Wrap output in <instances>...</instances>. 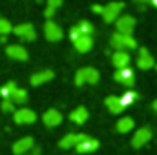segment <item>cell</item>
Instances as JSON below:
<instances>
[{
    "label": "cell",
    "instance_id": "cell-9",
    "mask_svg": "<svg viewBox=\"0 0 157 155\" xmlns=\"http://www.w3.org/2000/svg\"><path fill=\"white\" fill-rule=\"evenodd\" d=\"M137 68H139V70H143V71L155 68V60H154V57L148 53V49H146V47H141V49H139V57H137Z\"/></svg>",
    "mask_w": 157,
    "mask_h": 155
},
{
    "label": "cell",
    "instance_id": "cell-32",
    "mask_svg": "<svg viewBox=\"0 0 157 155\" xmlns=\"http://www.w3.org/2000/svg\"><path fill=\"white\" fill-rule=\"evenodd\" d=\"M135 2H139V4H143V2H152V0H135Z\"/></svg>",
    "mask_w": 157,
    "mask_h": 155
},
{
    "label": "cell",
    "instance_id": "cell-8",
    "mask_svg": "<svg viewBox=\"0 0 157 155\" xmlns=\"http://www.w3.org/2000/svg\"><path fill=\"white\" fill-rule=\"evenodd\" d=\"M150 139H152V130L150 128H139L135 133H133V137H132V146L133 148H143L144 144H148L150 142Z\"/></svg>",
    "mask_w": 157,
    "mask_h": 155
},
{
    "label": "cell",
    "instance_id": "cell-21",
    "mask_svg": "<svg viewBox=\"0 0 157 155\" xmlns=\"http://www.w3.org/2000/svg\"><path fill=\"white\" fill-rule=\"evenodd\" d=\"M133 126H135V122H133L132 117H122V119H119L117 120L115 130H117L119 133H128L130 130H133Z\"/></svg>",
    "mask_w": 157,
    "mask_h": 155
},
{
    "label": "cell",
    "instance_id": "cell-16",
    "mask_svg": "<svg viewBox=\"0 0 157 155\" xmlns=\"http://www.w3.org/2000/svg\"><path fill=\"white\" fill-rule=\"evenodd\" d=\"M53 77H55V73H53L51 70H42V71H39V73L31 75L29 82H31V86H42V84L53 80Z\"/></svg>",
    "mask_w": 157,
    "mask_h": 155
},
{
    "label": "cell",
    "instance_id": "cell-25",
    "mask_svg": "<svg viewBox=\"0 0 157 155\" xmlns=\"http://www.w3.org/2000/svg\"><path fill=\"white\" fill-rule=\"evenodd\" d=\"M60 6H62V0H48V9L44 11V13H46V17H48V18H51V17L57 13V9H59Z\"/></svg>",
    "mask_w": 157,
    "mask_h": 155
},
{
    "label": "cell",
    "instance_id": "cell-12",
    "mask_svg": "<svg viewBox=\"0 0 157 155\" xmlns=\"http://www.w3.org/2000/svg\"><path fill=\"white\" fill-rule=\"evenodd\" d=\"M86 135H82V133H68V135H64L62 139H60V142H59V146L62 148V150H71V148H77V144L84 139Z\"/></svg>",
    "mask_w": 157,
    "mask_h": 155
},
{
    "label": "cell",
    "instance_id": "cell-1",
    "mask_svg": "<svg viewBox=\"0 0 157 155\" xmlns=\"http://www.w3.org/2000/svg\"><path fill=\"white\" fill-rule=\"evenodd\" d=\"M110 44L115 51H128V49H135L137 47V40L132 35H121V33H113Z\"/></svg>",
    "mask_w": 157,
    "mask_h": 155
},
{
    "label": "cell",
    "instance_id": "cell-19",
    "mask_svg": "<svg viewBox=\"0 0 157 155\" xmlns=\"http://www.w3.org/2000/svg\"><path fill=\"white\" fill-rule=\"evenodd\" d=\"M112 62H113V66H115L117 70L128 68V66H130V55H128V51H115V53L112 55Z\"/></svg>",
    "mask_w": 157,
    "mask_h": 155
},
{
    "label": "cell",
    "instance_id": "cell-27",
    "mask_svg": "<svg viewBox=\"0 0 157 155\" xmlns=\"http://www.w3.org/2000/svg\"><path fill=\"white\" fill-rule=\"evenodd\" d=\"M13 31V26H11V22L9 20H6V18H0V37H4V35H9Z\"/></svg>",
    "mask_w": 157,
    "mask_h": 155
},
{
    "label": "cell",
    "instance_id": "cell-6",
    "mask_svg": "<svg viewBox=\"0 0 157 155\" xmlns=\"http://www.w3.org/2000/svg\"><path fill=\"white\" fill-rule=\"evenodd\" d=\"M13 120H15V124H20V126H24V124H33V122L37 120V113H35L33 110H29V108H20V110H15Z\"/></svg>",
    "mask_w": 157,
    "mask_h": 155
},
{
    "label": "cell",
    "instance_id": "cell-24",
    "mask_svg": "<svg viewBox=\"0 0 157 155\" xmlns=\"http://www.w3.org/2000/svg\"><path fill=\"white\" fill-rule=\"evenodd\" d=\"M9 100H13L15 104H24V102L28 100V91L22 89V88H17V91L13 93V97H11Z\"/></svg>",
    "mask_w": 157,
    "mask_h": 155
},
{
    "label": "cell",
    "instance_id": "cell-20",
    "mask_svg": "<svg viewBox=\"0 0 157 155\" xmlns=\"http://www.w3.org/2000/svg\"><path fill=\"white\" fill-rule=\"evenodd\" d=\"M88 117H90L88 110H86L84 106H78L77 110H73V112L70 113V120H71L73 124H77V126H82V124L88 120Z\"/></svg>",
    "mask_w": 157,
    "mask_h": 155
},
{
    "label": "cell",
    "instance_id": "cell-28",
    "mask_svg": "<svg viewBox=\"0 0 157 155\" xmlns=\"http://www.w3.org/2000/svg\"><path fill=\"white\" fill-rule=\"evenodd\" d=\"M2 112H6V113H11L13 110H15V102L13 100H9V99H6V100H2Z\"/></svg>",
    "mask_w": 157,
    "mask_h": 155
},
{
    "label": "cell",
    "instance_id": "cell-30",
    "mask_svg": "<svg viewBox=\"0 0 157 155\" xmlns=\"http://www.w3.org/2000/svg\"><path fill=\"white\" fill-rule=\"evenodd\" d=\"M152 110H154V112L157 113V99L154 100V102H152Z\"/></svg>",
    "mask_w": 157,
    "mask_h": 155
},
{
    "label": "cell",
    "instance_id": "cell-22",
    "mask_svg": "<svg viewBox=\"0 0 157 155\" xmlns=\"http://www.w3.org/2000/svg\"><path fill=\"white\" fill-rule=\"evenodd\" d=\"M17 88H18V86H17L15 82H7V84H4V86L0 88V97H2L4 100H6V99H11L13 93L17 91Z\"/></svg>",
    "mask_w": 157,
    "mask_h": 155
},
{
    "label": "cell",
    "instance_id": "cell-23",
    "mask_svg": "<svg viewBox=\"0 0 157 155\" xmlns=\"http://www.w3.org/2000/svg\"><path fill=\"white\" fill-rule=\"evenodd\" d=\"M137 99H139V93H137V91H132V89H128V91H126V93H122V97H121V100H122L124 108H126V106H132Z\"/></svg>",
    "mask_w": 157,
    "mask_h": 155
},
{
    "label": "cell",
    "instance_id": "cell-14",
    "mask_svg": "<svg viewBox=\"0 0 157 155\" xmlns=\"http://www.w3.org/2000/svg\"><path fill=\"white\" fill-rule=\"evenodd\" d=\"M113 78L121 82V84H124V86H128V88H132L133 84H135V75H133V71L130 70V68H124V70H117L115 71V75Z\"/></svg>",
    "mask_w": 157,
    "mask_h": 155
},
{
    "label": "cell",
    "instance_id": "cell-17",
    "mask_svg": "<svg viewBox=\"0 0 157 155\" xmlns=\"http://www.w3.org/2000/svg\"><path fill=\"white\" fill-rule=\"evenodd\" d=\"M104 104H106V108L110 110V113H113V115H119V113H122V112H124V104H122L121 97L110 95V97L104 100Z\"/></svg>",
    "mask_w": 157,
    "mask_h": 155
},
{
    "label": "cell",
    "instance_id": "cell-33",
    "mask_svg": "<svg viewBox=\"0 0 157 155\" xmlns=\"http://www.w3.org/2000/svg\"><path fill=\"white\" fill-rule=\"evenodd\" d=\"M155 70H157V66H155Z\"/></svg>",
    "mask_w": 157,
    "mask_h": 155
},
{
    "label": "cell",
    "instance_id": "cell-11",
    "mask_svg": "<svg viewBox=\"0 0 157 155\" xmlns=\"http://www.w3.org/2000/svg\"><path fill=\"white\" fill-rule=\"evenodd\" d=\"M42 120H44V124H46L48 128H55V126H60V124H62V113H60L59 110L51 108V110H48V112L42 115Z\"/></svg>",
    "mask_w": 157,
    "mask_h": 155
},
{
    "label": "cell",
    "instance_id": "cell-15",
    "mask_svg": "<svg viewBox=\"0 0 157 155\" xmlns=\"http://www.w3.org/2000/svg\"><path fill=\"white\" fill-rule=\"evenodd\" d=\"M97 148H99V141L93 139V137H88V135H86V137L77 144L75 150H77L78 153H91V152H95Z\"/></svg>",
    "mask_w": 157,
    "mask_h": 155
},
{
    "label": "cell",
    "instance_id": "cell-10",
    "mask_svg": "<svg viewBox=\"0 0 157 155\" xmlns=\"http://www.w3.org/2000/svg\"><path fill=\"white\" fill-rule=\"evenodd\" d=\"M6 55L9 57V59H13V60H28V49L24 47V46H20V44H11V46H7L6 47Z\"/></svg>",
    "mask_w": 157,
    "mask_h": 155
},
{
    "label": "cell",
    "instance_id": "cell-4",
    "mask_svg": "<svg viewBox=\"0 0 157 155\" xmlns=\"http://www.w3.org/2000/svg\"><path fill=\"white\" fill-rule=\"evenodd\" d=\"M115 29L121 35H132L135 29V18L132 15H122L115 20Z\"/></svg>",
    "mask_w": 157,
    "mask_h": 155
},
{
    "label": "cell",
    "instance_id": "cell-29",
    "mask_svg": "<svg viewBox=\"0 0 157 155\" xmlns=\"http://www.w3.org/2000/svg\"><path fill=\"white\" fill-rule=\"evenodd\" d=\"M91 11H93V13H97V15H102L104 6H101V4H93V6H91Z\"/></svg>",
    "mask_w": 157,
    "mask_h": 155
},
{
    "label": "cell",
    "instance_id": "cell-7",
    "mask_svg": "<svg viewBox=\"0 0 157 155\" xmlns=\"http://www.w3.org/2000/svg\"><path fill=\"white\" fill-rule=\"evenodd\" d=\"M44 35H46V39L49 40V42H59V40H62V37H64L62 28L57 22H53V20H48L44 24Z\"/></svg>",
    "mask_w": 157,
    "mask_h": 155
},
{
    "label": "cell",
    "instance_id": "cell-26",
    "mask_svg": "<svg viewBox=\"0 0 157 155\" xmlns=\"http://www.w3.org/2000/svg\"><path fill=\"white\" fill-rule=\"evenodd\" d=\"M77 28H78V31H80L82 35H90V37H91V35H93V31H95V29H93V26H91L88 20H80V22L77 24Z\"/></svg>",
    "mask_w": 157,
    "mask_h": 155
},
{
    "label": "cell",
    "instance_id": "cell-18",
    "mask_svg": "<svg viewBox=\"0 0 157 155\" xmlns=\"http://www.w3.org/2000/svg\"><path fill=\"white\" fill-rule=\"evenodd\" d=\"M73 46H75V49H77L78 53H88V51L93 47V37H90V35H80V37L73 42Z\"/></svg>",
    "mask_w": 157,
    "mask_h": 155
},
{
    "label": "cell",
    "instance_id": "cell-2",
    "mask_svg": "<svg viewBox=\"0 0 157 155\" xmlns=\"http://www.w3.org/2000/svg\"><path fill=\"white\" fill-rule=\"evenodd\" d=\"M99 71L95 68H82L75 73V84L77 86H82V84H97L99 82Z\"/></svg>",
    "mask_w": 157,
    "mask_h": 155
},
{
    "label": "cell",
    "instance_id": "cell-3",
    "mask_svg": "<svg viewBox=\"0 0 157 155\" xmlns=\"http://www.w3.org/2000/svg\"><path fill=\"white\" fill-rule=\"evenodd\" d=\"M122 9H124V2H110L108 6H104V11H102L104 22H108V24L115 22L119 17H121Z\"/></svg>",
    "mask_w": 157,
    "mask_h": 155
},
{
    "label": "cell",
    "instance_id": "cell-13",
    "mask_svg": "<svg viewBox=\"0 0 157 155\" xmlns=\"http://www.w3.org/2000/svg\"><path fill=\"white\" fill-rule=\"evenodd\" d=\"M33 146H35L33 137H22V139H18V141L13 144V153L15 155H26Z\"/></svg>",
    "mask_w": 157,
    "mask_h": 155
},
{
    "label": "cell",
    "instance_id": "cell-31",
    "mask_svg": "<svg viewBox=\"0 0 157 155\" xmlns=\"http://www.w3.org/2000/svg\"><path fill=\"white\" fill-rule=\"evenodd\" d=\"M150 4H152V6H154V7H157V0H152V2H150Z\"/></svg>",
    "mask_w": 157,
    "mask_h": 155
},
{
    "label": "cell",
    "instance_id": "cell-5",
    "mask_svg": "<svg viewBox=\"0 0 157 155\" xmlns=\"http://www.w3.org/2000/svg\"><path fill=\"white\" fill-rule=\"evenodd\" d=\"M13 33L22 40H28V42H33L37 39V31L33 28V24L29 22H24V24H18L17 28H13Z\"/></svg>",
    "mask_w": 157,
    "mask_h": 155
}]
</instances>
